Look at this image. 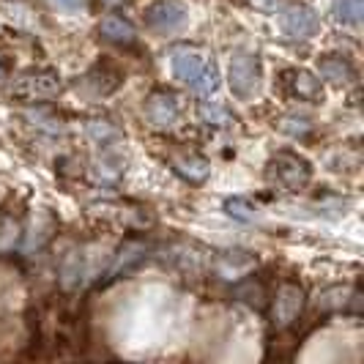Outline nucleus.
Masks as SVG:
<instances>
[{"instance_id":"nucleus-21","label":"nucleus","mask_w":364,"mask_h":364,"mask_svg":"<svg viewBox=\"0 0 364 364\" xmlns=\"http://www.w3.org/2000/svg\"><path fill=\"white\" fill-rule=\"evenodd\" d=\"M225 211L233 219H241V222H255V205L247 200V198H228L225 200Z\"/></svg>"},{"instance_id":"nucleus-6","label":"nucleus","mask_w":364,"mask_h":364,"mask_svg":"<svg viewBox=\"0 0 364 364\" xmlns=\"http://www.w3.org/2000/svg\"><path fill=\"white\" fill-rule=\"evenodd\" d=\"M279 28L282 33L293 41H304V38H312L321 28V19L312 11L310 6H282L279 9Z\"/></svg>"},{"instance_id":"nucleus-15","label":"nucleus","mask_w":364,"mask_h":364,"mask_svg":"<svg viewBox=\"0 0 364 364\" xmlns=\"http://www.w3.org/2000/svg\"><path fill=\"white\" fill-rule=\"evenodd\" d=\"M99 33L107 41H115V44H132L137 38V28L121 14H107L99 25Z\"/></svg>"},{"instance_id":"nucleus-23","label":"nucleus","mask_w":364,"mask_h":364,"mask_svg":"<svg viewBox=\"0 0 364 364\" xmlns=\"http://www.w3.org/2000/svg\"><path fill=\"white\" fill-rule=\"evenodd\" d=\"M31 121H33V124H36L38 129L50 132V134H58V132H60V127H58V121H55V118H50V115H41V112H33V115H31Z\"/></svg>"},{"instance_id":"nucleus-24","label":"nucleus","mask_w":364,"mask_h":364,"mask_svg":"<svg viewBox=\"0 0 364 364\" xmlns=\"http://www.w3.org/2000/svg\"><path fill=\"white\" fill-rule=\"evenodd\" d=\"M58 9H63V11H80L88 0H53Z\"/></svg>"},{"instance_id":"nucleus-16","label":"nucleus","mask_w":364,"mask_h":364,"mask_svg":"<svg viewBox=\"0 0 364 364\" xmlns=\"http://www.w3.org/2000/svg\"><path fill=\"white\" fill-rule=\"evenodd\" d=\"M88 137L99 151H121L124 143V132L118 127H112L109 121H91L88 124Z\"/></svg>"},{"instance_id":"nucleus-27","label":"nucleus","mask_w":364,"mask_h":364,"mask_svg":"<svg viewBox=\"0 0 364 364\" xmlns=\"http://www.w3.org/2000/svg\"><path fill=\"white\" fill-rule=\"evenodd\" d=\"M107 6H118V3H124V0H105Z\"/></svg>"},{"instance_id":"nucleus-22","label":"nucleus","mask_w":364,"mask_h":364,"mask_svg":"<svg viewBox=\"0 0 364 364\" xmlns=\"http://www.w3.org/2000/svg\"><path fill=\"white\" fill-rule=\"evenodd\" d=\"M312 129L310 118H304V115H288L285 121H282V132H288L293 137H301V134H307Z\"/></svg>"},{"instance_id":"nucleus-20","label":"nucleus","mask_w":364,"mask_h":364,"mask_svg":"<svg viewBox=\"0 0 364 364\" xmlns=\"http://www.w3.org/2000/svg\"><path fill=\"white\" fill-rule=\"evenodd\" d=\"M200 112H203V121L208 124V127H228L230 121H233V115H230V109L225 107L222 102H203V107H200Z\"/></svg>"},{"instance_id":"nucleus-8","label":"nucleus","mask_w":364,"mask_h":364,"mask_svg":"<svg viewBox=\"0 0 364 364\" xmlns=\"http://www.w3.org/2000/svg\"><path fill=\"white\" fill-rule=\"evenodd\" d=\"M304 310V291L293 282H285L277 296H274V304H272V318H274V326L277 328H288L299 321V315Z\"/></svg>"},{"instance_id":"nucleus-1","label":"nucleus","mask_w":364,"mask_h":364,"mask_svg":"<svg viewBox=\"0 0 364 364\" xmlns=\"http://www.w3.org/2000/svg\"><path fill=\"white\" fill-rule=\"evenodd\" d=\"M170 60H173V72L176 77L186 82L192 91L198 93H214L219 85V74L214 69V63L205 58L198 50H189V47H176L170 53Z\"/></svg>"},{"instance_id":"nucleus-26","label":"nucleus","mask_w":364,"mask_h":364,"mask_svg":"<svg viewBox=\"0 0 364 364\" xmlns=\"http://www.w3.org/2000/svg\"><path fill=\"white\" fill-rule=\"evenodd\" d=\"M6 80V66H3V60H0V82Z\"/></svg>"},{"instance_id":"nucleus-12","label":"nucleus","mask_w":364,"mask_h":364,"mask_svg":"<svg viewBox=\"0 0 364 364\" xmlns=\"http://www.w3.org/2000/svg\"><path fill=\"white\" fill-rule=\"evenodd\" d=\"M359 301H362V296L356 288H350V285H334V288H326V291L318 293V310L323 312H346V310H356L359 307Z\"/></svg>"},{"instance_id":"nucleus-25","label":"nucleus","mask_w":364,"mask_h":364,"mask_svg":"<svg viewBox=\"0 0 364 364\" xmlns=\"http://www.w3.org/2000/svg\"><path fill=\"white\" fill-rule=\"evenodd\" d=\"M257 9H266V11H277L285 6V0H252Z\"/></svg>"},{"instance_id":"nucleus-9","label":"nucleus","mask_w":364,"mask_h":364,"mask_svg":"<svg viewBox=\"0 0 364 364\" xmlns=\"http://www.w3.org/2000/svg\"><path fill=\"white\" fill-rule=\"evenodd\" d=\"M146 22L159 33H176L189 22V14L176 0H154L146 9Z\"/></svg>"},{"instance_id":"nucleus-13","label":"nucleus","mask_w":364,"mask_h":364,"mask_svg":"<svg viewBox=\"0 0 364 364\" xmlns=\"http://www.w3.org/2000/svg\"><path fill=\"white\" fill-rule=\"evenodd\" d=\"M318 77H323L334 85H350L356 80V69L340 55H326L318 60Z\"/></svg>"},{"instance_id":"nucleus-18","label":"nucleus","mask_w":364,"mask_h":364,"mask_svg":"<svg viewBox=\"0 0 364 364\" xmlns=\"http://www.w3.org/2000/svg\"><path fill=\"white\" fill-rule=\"evenodd\" d=\"M334 14L340 22L359 25L364 17V0H334Z\"/></svg>"},{"instance_id":"nucleus-11","label":"nucleus","mask_w":364,"mask_h":364,"mask_svg":"<svg viewBox=\"0 0 364 364\" xmlns=\"http://www.w3.org/2000/svg\"><path fill=\"white\" fill-rule=\"evenodd\" d=\"M146 115L151 118V124L159 129H170L176 127L178 115H181V107H178V99L167 91H156L148 96L146 102Z\"/></svg>"},{"instance_id":"nucleus-2","label":"nucleus","mask_w":364,"mask_h":364,"mask_svg":"<svg viewBox=\"0 0 364 364\" xmlns=\"http://www.w3.org/2000/svg\"><path fill=\"white\" fill-rule=\"evenodd\" d=\"M312 178V167L304 156L291 154V151H279L274 154L269 162V181L285 192H299L304 189Z\"/></svg>"},{"instance_id":"nucleus-19","label":"nucleus","mask_w":364,"mask_h":364,"mask_svg":"<svg viewBox=\"0 0 364 364\" xmlns=\"http://www.w3.org/2000/svg\"><path fill=\"white\" fill-rule=\"evenodd\" d=\"M241 282V279H238ZM236 299H241V301H247L250 307H263L266 304V288L260 285V282H255V279H247V282H241L236 288Z\"/></svg>"},{"instance_id":"nucleus-14","label":"nucleus","mask_w":364,"mask_h":364,"mask_svg":"<svg viewBox=\"0 0 364 364\" xmlns=\"http://www.w3.org/2000/svg\"><path fill=\"white\" fill-rule=\"evenodd\" d=\"M285 88L296 96V99H301V102H318L321 99V80L318 77H312L310 72H285Z\"/></svg>"},{"instance_id":"nucleus-4","label":"nucleus","mask_w":364,"mask_h":364,"mask_svg":"<svg viewBox=\"0 0 364 364\" xmlns=\"http://www.w3.org/2000/svg\"><path fill=\"white\" fill-rule=\"evenodd\" d=\"M58 91H60V77L53 69H31L19 74L11 85V96H17L19 102H44L53 99Z\"/></svg>"},{"instance_id":"nucleus-7","label":"nucleus","mask_w":364,"mask_h":364,"mask_svg":"<svg viewBox=\"0 0 364 364\" xmlns=\"http://www.w3.org/2000/svg\"><path fill=\"white\" fill-rule=\"evenodd\" d=\"M211 266H214V274L219 279L238 282V279L252 274V269L257 266V257L247 250H219L211 257Z\"/></svg>"},{"instance_id":"nucleus-3","label":"nucleus","mask_w":364,"mask_h":364,"mask_svg":"<svg viewBox=\"0 0 364 364\" xmlns=\"http://www.w3.org/2000/svg\"><path fill=\"white\" fill-rule=\"evenodd\" d=\"M102 277V266L99 257L91 255L88 247H77L69 250L66 255L60 257V285L69 291H80L85 285H91L93 279Z\"/></svg>"},{"instance_id":"nucleus-10","label":"nucleus","mask_w":364,"mask_h":364,"mask_svg":"<svg viewBox=\"0 0 364 364\" xmlns=\"http://www.w3.org/2000/svg\"><path fill=\"white\" fill-rule=\"evenodd\" d=\"M148 252H151V247H148L146 241H137V238L124 241L121 250L112 255V263H109L107 269V279H121V277L132 274L134 269H140L146 263Z\"/></svg>"},{"instance_id":"nucleus-5","label":"nucleus","mask_w":364,"mask_h":364,"mask_svg":"<svg viewBox=\"0 0 364 364\" xmlns=\"http://www.w3.org/2000/svg\"><path fill=\"white\" fill-rule=\"evenodd\" d=\"M257 80H260V60L257 53L250 50H236L230 58V66H228V82H230V91L247 99L250 93L257 88Z\"/></svg>"},{"instance_id":"nucleus-17","label":"nucleus","mask_w":364,"mask_h":364,"mask_svg":"<svg viewBox=\"0 0 364 364\" xmlns=\"http://www.w3.org/2000/svg\"><path fill=\"white\" fill-rule=\"evenodd\" d=\"M173 170L183 176L186 181L192 183H200L208 178V173H211V164L205 162L203 156H195V154H189V156H176L173 159Z\"/></svg>"}]
</instances>
